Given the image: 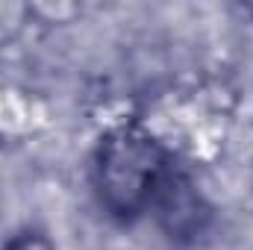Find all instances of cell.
Here are the masks:
<instances>
[{"label":"cell","instance_id":"6da1fadb","mask_svg":"<svg viewBox=\"0 0 253 250\" xmlns=\"http://www.w3.org/2000/svg\"><path fill=\"white\" fill-rule=\"evenodd\" d=\"M91 186L100 206L124 224L156 215L171 236H194L200 230V197L189 174L171 150L138 126H118L97 141Z\"/></svg>","mask_w":253,"mask_h":250},{"label":"cell","instance_id":"7a4b0ae2","mask_svg":"<svg viewBox=\"0 0 253 250\" xmlns=\"http://www.w3.org/2000/svg\"><path fill=\"white\" fill-rule=\"evenodd\" d=\"M0 250H56V248L44 236H39V233H21L12 242H6Z\"/></svg>","mask_w":253,"mask_h":250}]
</instances>
